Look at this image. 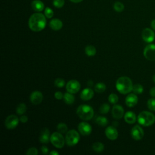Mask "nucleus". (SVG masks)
I'll list each match as a JSON object with an SVG mask.
<instances>
[{"instance_id": "1", "label": "nucleus", "mask_w": 155, "mask_h": 155, "mask_svg": "<svg viewBox=\"0 0 155 155\" xmlns=\"http://www.w3.org/2000/svg\"><path fill=\"white\" fill-rule=\"evenodd\" d=\"M47 24L45 16L39 12L33 13L28 19V27L33 31H40L44 29Z\"/></svg>"}, {"instance_id": "2", "label": "nucleus", "mask_w": 155, "mask_h": 155, "mask_svg": "<svg viewBox=\"0 0 155 155\" xmlns=\"http://www.w3.org/2000/svg\"><path fill=\"white\" fill-rule=\"evenodd\" d=\"M133 87L132 81L127 76H121L119 78L116 82L117 90L123 94H126L131 92L133 90Z\"/></svg>"}, {"instance_id": "3", "label": "nucleus", "mask_w": 155, "mask_h": 155, "mask_svg": "<svg viewBox=\"0 0 155 155\" xmlns=\"http://www.w3.org/2000/svg\"><path fill=\"white\" fill-rule=\"evenodd\" d=\"M76 114L82 120H89L91 119L94 116V110L90 105L82 104L78 107Z\"/></svg>"}, {"instance_id": "4", "label": "nucleus", "mask_w": 155, "mask_h": 155, "mask_svg": "<svg viewBox=\"0 0 155 155\" xmlns=\"http://www.w3.org/2000/svg\"><path fill=\"white\" fill-rule=\"evenodd\" d=\"M137 119L140 125L144 127H149L154 123L155 116L150 111H143L139 114Z\"/></svg>"}, {"instance_id": "5", "label": "nucleus", "mask_w": 155, "mask_h": 155, "mask_svg": "<svg viewBox=\"0 0 155 155\" xmlns=\"http://www.w3.org/2000/svg\"><path fill=\"white\" fill-rule=\"evenodd\" d=\"M65 143L70 147L76 145L80 140L79 133L76 130H70L68 131L65 136Z\"/></svg>"}, {"instance_id": "6", "label": "nucleus", "mask_w": 155, "mask_h": 155, "mask_svg": "<svg viewBox=\"0 0 155 155\" xmlns=\"http://www.w3.org/2000/svg\"><path fill=\"white\" fill-rule=\"evenodd\" d=\"M50 142L56 148H62L64 146V144L65 143V139H64L62 133L57 131L54 132L51 134Z\"/></svg>"}, {"instance_id": "7", "label": "nucleus", "mask_w": 155, "mask_h": 155, "mask_svg": "<svg viewBox=\"0 0 155 155\" xmlns=\"http://www.w3.org/2000/svg\"><path fill=\"white\" fill-rule=\"evenodd\" d=\"M19 119L15 114H10L7 117V118L5 120V127L8 130H12L15 128L19 122Z\"/></svg>"}, {"instance_id": "8", "label": "nucleus", "mask_w": 155, "mask_h": 155, "mask_svg": "<svg viewBox=\"0 0 155 155\" xmlns=\"http://www.w3.org/2000/svg\"><path fill=\"white\" fill-rule=\"evenodd\" d=\"M81 88V84L79 81L75 79L69 81L66 84V90L68 92L75 94L79 91Z\"/></svg>"}, {"instance_id": "9", "label": "nucleus", "mask_w": 155, "mask_h": 155, "mask_svg": "<svg viewBox=\"0 0 155 155\" xmlns=\"http://www.w3.org/2000/svg\"><path fill=\"white\" fill-rule=\"evenodd\" d=\"M143 55L145 58L150 61H155V45L148 44L143 50Z\"/></svg>"}, {"instance_id": "10", "label": "nucleus", "mask_w": 155, "mask_h": 155, "mask_svg": "<svg viewBox=\"0 0 155 155\" xmlns=\"http://www.w3.org/2000/svg\"><path fill=\"white\" fill-rule=\"evenodd\" d=\"M131 135L132 138L135 140H139L143 138L144 132L140 125H136L131 128Z\"/></svg>"}, {"instance_id": "11", "label": "nucleus", "mask_w": 155, "mask_h": 155, "mask_svg": "<svg viewBox=\"0 0 155 155\" xmlns=\"http://www.w3.org/2000/svg\"><path fill=\"white\" fill-rule=\"evenodd\" d=\"M142 39L147 42L150 43L153 42L155 38V34L153 30L150 28H145L142 30Z\"/></svg>"}, {"instance_id": "12", "label": "nucleus", "mask_w": 155, "mask_h": 155, "mask_svg": "<svg viewBox=\"0 0 155 155\" xmlns=\"http://www.w3.org/2000/svg\"><path fill=\"white\" fill-rule=\"evenodd\" d=\"M79 132L82 136H88L91 134L92 131V127L88 122H81L78 126Z\"/></svg>"}, {"instance_id": "13", "label": "nucleus", "mask_w": 155, "mask_h": 155, "mask_svg": "<svg viewBox=\"0 0 155 155\" xmlns=\"http://www.w3.org/2000/svg\"><path fill=\"white\" fill-rule=\"evenodd\" d=\"M105 134L106 137L111 140H116L118 137V132L114 126H108L105 128Z\"/></svg>"}, {"instance_id": "14", "label": "nucleus", "mask_w": 155, "mask_h": 155, "mask_svg": "<svg viewBox=\"0 0 155 155\" xmlns=\"http://www.w3.org/2000/svg\"><path fill=\"white\" fill-rule=\"evenodd\" d=\"M30 100L33 104L38 105L43 100V94L40 91H34L30 94Z\"/></svg>"}, {"instance_id": "15", "label": "nucleus", "mask_w": 155, "mask_h": 155, "mask_svg": "<svg viewBox=\"0 0 155 155\" xmlns=\"http://www.w3.org/2000/svg\"><path fill=\"white\" fill-rule=\"evenodd\" d=\"M112 116L114 119H120L124 116V110L120 105H114L112 108Z\"/></svg>"}, {"instance_id": "16", "label": "nucleus", "mask_w": 155, "mask_h": 155, "mask_svg": "<svg viewBox=\"0 0 155 155\" xmlns=\"http://www.w3.org/2000/svg\"><path fill=\"white\" fill-rule=\"evenodd\" d=\"M138 102L137 96L134 93L129 94L125 98V104L128 107H134Z\"/></svg>"}, {"instance_id": "17", "label": "nucleus", "mask_w": 155, "mask_h": 155, "mask_svg": "<svg viewBox=\"0 0 155 155\" xmlns=\"http://www.w3.org/2000/svg\"><path fill=\"white\" fill-rule=\"evenodd\" d=\"M50 136L49 130L47 128H44L42 130L39 139L40 142L42 143H47L50 141Z\"/></svg>"}, {"instance_id": "18", "label": "nucleus", "mask_w": 155, "mask_h": 155, "mask_svg": "<svg viewBox=\"0 0 155 155\" xmlns=\"http://www.w3.org/2000/svg\"><path fill=\"white\" fill-rule=\"evenodd\" d=\"M94 96V92L90 88H84L81 93L80 97L83 101H89L93 98Z\"/></svg>"}, {"instance_id": "19", "label": "nucleus", "mask_w": 155, "mask_h": 155, "mask_svg": "<svg viewBox=\"0 0 155 155\" xmlns=\"http://www.w3.org/2000/svg\"><path fill=\"white\" fill-rule=\"evenodd\" d=\"M49 26L52 30L58 31L62 28V27L63 26V24H62V22L60 19L54 18V19H51L50 21Z\"/></svg>"}, {"instance_id": "20", "label": "nucleus", "mask_w": 155, "mask_h": 155, "mask_svg": "<svg viewBox=\"0 0 155 155\" xmlns=\"http://www.w3.org/2000/svg\"><path fill=\"white\" fill-rule=\"evenodd\" d=\"M124 117L125 121L129 124H133L136 121V116L135 113L131 111L126 112L124 114Z\"/></svg>"}, {"instance_id": "21", "label": "nucleus", "mask_w": 155, "mask_h": 155, "mask_svg": "<svg viewBox=\"0 0 155 155\" xmlns=\"http://www.w3.org/2000/svg\"><path fill=\"white\" fill-rule=\"evenodd\" d=\"M31 7L33 10L37 12H42L44 8V3L40 0H34L31 2Z\"/></svg>"}, {"instance_id": "22", "label": "nucleus", "mask_w": 155, "mask_h": 155, "mask_svg": "<svg viewBox=\"0 0 155 155\" xmlns=\"http://www.w3.org/2000/svg\"><path fill=\"white\" fill-rule=\"evenodd\" d=\"M63 99H64V102L68 105L73 104L74 102V101H75V97L73 95V94L70 93L68 91L64 94Z\"/></svg>"}, {"instance_id": "23", "label": "nucleus", "mask_w": 155, "mask_h": 155, "mask_svg": "<svg viewBox=\"0 0 155 155\" xmlns=\"http://www.w3.org/2000/svg\"><path fill=\"white\" fill-rule=\"evenodd\" d=\"M85 53L88 56H93L96 53V49L93 45H87L85 47Z\"/></svg>"}, {"instance_id": "24", "label": "nucleus", "mask_w": 155, "mask_h": 155, "mask_svg": "<svg viewBox=\"0 0 155 155\" xmlns=\"http://www.w3.org/2000/svg\"><path fill=\"white\" fill-rule=\"evenodd\" d=\"M93 150L96 153H101L104 150V145L99 142H94L92 145Z\"/></svg>"}, {"instance_id": "25", "label": "nucleus", "mask_w": 155, "mask_h": 155, "mask_svg": "<svg viewBox=\"0 0 155 155\" xmlns=\"http://www.w3.org/2000/svg\"><path fill=\"white\" fill-rule=\"evenodd\" d=\"M96 122L101 127H105L106 126L108 123V119L104 117V116H98L96 119Z\"/></svg>"}, {"instance_id": "26", "label": "nucleus", "mask_w": 155, "mask_h": 155, "mask_svg": "<svg viewBox=\"0 0 155 155\" xmlns=\"http://www.w3.org/2000/svg\"><path fill=\"white\" fill-rule=\"evenodd\" d=\"M105 90H106V85L103 82H99L94 85V90L97 93H103L105 91Z\"/></svg>"}, {"instance_id": "27", "label": "nucleus", "mask_w": 155, "mask_h": 155, "mask_svg": "<svg viewBox=\"0 0 155 155\" xmlns=\"http://www.w3.org/2000/svg\"><path fill=\"white\" fill-rule=\"evenodd\" d=\"M27 110V107L26 105L24 103L19 104L17 107H16V113L19 115H22L24 113H25Z\"/></svg>"}, {"instance_id": "28", "label": "nucleus", "mask_w": 155, "mask_h": 155, "mask_svg": "<svg viewBox=\"0 0 155 155\" xmlns=\"http://www.w3.org/2000/svg\"><path fill=\"white\" fill-rule=\"evenodd\" d=\"M132 91L135 94H141L143 91V86L139 84H136L133 85Z\"/></svg>"}, {"instance_id": "29", "label": "nucleus", "mask_w": 155, "mask_h": 155, "mask_svg": "<svg viewBox=\"0 0 155 155\" xmlns=\"http://www.w3.org/2000/svg\"><path fill=\"white\" fill-rule=\"evenodd\" d=\"M58 131H59L61 133H65L67 131H68V127L67 125L64 123H59L58 124L56 127Z\"/></svg>"}, {"instance_id": "30", "label": "nucleus", "mask_w": 155, "mask_h": 155, "mask_svg": "<svg viewBox=\"0 0 155 155\" xmlns=\"http://www.w3.org/2000/svg\"><path fill=\"white\" fill-rule=\"evenodd\" d=\"M110 110V106L108 104H107V103H104L103 104L101 107H100V108H99V111L101 114H107L109 112Z\"/></svg>"}, {"instance_id": "31", "label": "nucleus", "mask_w": 155, "mask_h": 155, "mask_svg": "<svg viewBox=\"0 0 155 155\" xmlns=\"http://www.w3.org/2000/svg\"><path fill=\"white\" fill-rule=\"evenodd\" d=\"M113 7H114V9L116 12H121L124 9V5L121 2L117 1L114 4Z\"/></svg>"}, {"instance_id": "32", "label": "nucleus", "mask_w": 155, "mask_h": 155, "mask_svg": "<svg viewBox=\"0 0 155 155\" xmlns=\"http://www.w3.org/2000/svg\"><path fill=\"white\" fill-rule=\"evenodd\" d=\"M147 107L151 111H155V98L152 97L147 101Z\"/></svg>"}, {"instance_id": "33", "label": "nucleus", "mask_w": 155, "mask_h": 155, "mask_svg": "<svg viewBox=\"0 0 155 155\" xmlns=\"http://www.w3.org/2000/svg\"><path fill=\"white\" fill-rule=\"evenodd\" d=\"M108 101L113 104H115L118 102L119 100V97L117 96V95L115 93H111L109 96H108Z\"/></svg>"}, {"instance_id": "34", "label": "nucleus", "mask_w": 155, "mask_h": 155, "mask_svg": "<svg viewBox=\"0 0 155 155\" xmlns=\"http://www.w3.org/2000/svg\"><path fill=\"white\" fill-rule=\"evenodd\" d=\"M54 84L56 87H57L58 88H62L65 85V82L64 79H63L62 78H58L55 79Z\"/></svg>"}, {"instance_id": "35", "label": "nucleus", "mask_w": 155, "mask_h": 155, "mask_svg": "<svg viewBox=\"0 0 155 155\" xmlns=\"http://www.w3.org/2000/svg\"><path fill=\"white\" fill-rule=\"evenodd\" d=\"M53 10L50 7H46L44 10V15L47 18H51L53 16Z\"/></svg>"}, {"instance_id": "36", "label": "nucleus", "mask_w": 155, "mask_h": 155, "mask_svg": "<svg viewBox=\"0 0 155 155\" xmlns=\"http://www.w3.org/2000/svg\"><path fill=\"white\" fill-rule=\"evenodd\" d=\"M65 1L64 0H53V5L58 8L62 7L64 5Z\"/></svg>"}, {"instance_id": "37", "label": "nucleus", "mask_w": 155, "mask_h": 155, "mask_svg": "<svg viewBox=\"0 0 155 155\" xmlns=\"http://www.w3.org/2000/svg\"><path fill=\"white\" fill-rule=\"evenodd\" d=\"M38 151L35 147H31L28 148L26 151V154L27 155H37Z\"/></svg>"}, {"instance_id": "38", "label": "nucleus", "mask_w": 155, "mask_h": 155, "mask_svg": "<svg viewBox=\"0 0 155 155\" xmlns=\"http://www.w3.org/2000/svg\"><path fill=\"white\" fill-rule=\"evenodd\" d=\"M54 97L58 100H61L64 97V94L61 91H56L54 93Z\"/></svg>"}, {"instance_id": "39", "label": "nucleus", "mask_w": 155, "mask_h": 155, "mask_svg": "<svg viewBox=\"0 0 155 155\" xmlns=\"http://www.w3.org/2000/svg\"><path fill=\"white\" fill-rule=\"evenodd\" d=\"M41 152L43 154H47L48 153V148L45 146V145H43L41 147Z\"/></svg>"}, {"instance_id": "40", "label": "nucleus", "mask_w": 155, "mask_h": 155, "mask_svg": "<svg viewBox=\"0 0 155 155\" xmlns=\"http://www.w3.org/2000/svg\"><path fill=\"white\" fill-rule=\"evenodd\" d=\"M19 120L22 123H26L28 121V117L25 115H22L20 117Z\"/></svg>"}, {"instance_id": "41", "label": "nucleus", "mask_w": 155, "mask_h": 155, "mask_svg": "<svg viewBox=\"0 0 155 155\" xmlns=\"http://www.w3.org/2000/svg\"><path fill=\"white\" fill-rule=\"evenodd\" d=\"M150 94L151 97H155V87H152L150 90Z\"/></svg>"}, {"instance_id": "42", "label": "nucleus", "mask_w": 155, "mask_h": 155, "mask_svg": "<svg viewBox=\"0 0 155 155\" xmlns=\"http://www.w3.org/2000/svg\"><path fill=\"white\" fill-rule=\"evenodd\" d=\"M151 27L153 28V30H154L155 31V19L151 21Z\"/></svg>"}, {"instance_id": "43", "label": "nucleus", "mask_w": 155, "mask_h": 155, "mask_svg": "<svg viewBox=\"0 0 155 155\" xmlns=\"http://www.w3.org/2000/svg\"><path fill=\"white\" fill-rule=\"evenodd\" d=\"M49 154L50 155H58L59 153L57 151H56V150H52L50 152Z\"/></svg>"}, {"instance_id": "44", "label": "nucleus", "mask_w": 155, "mask_h": 155, "mask_svg": "<svg viewBox=\"0 0 155 155\" xmlns=\"http://www.w3.org/2000/svg\"><path fill=\"white\" fill-rule=\"evenodd\" d=\"M82 1L83 0H70V1H71L73 3H79Z\"/></svg>"}, {"instance_id": "45", "label": "nucleus", "mask_w": 155, "mask_h": 155, "mask_svg": "<svg viewBox=\"0 0 155 155\" xmlns=\"http://www.w3.org/2000/svg\"><path fill=\"white\" fill-rule=\"evenodd\" d=\"M93 81H88V85L90 87H91V86L93 85Z\"/></svg>"}, {"instance_id": "46", "label": "nucleus", "mask_w": 155, "mask_h": 155, "mask_svg": "<svg viewBox=\"0 0 155 155\" xmlns=\"http://www.w3.org/2000/svg\"><path fill=\"white\" fill-rule=\"evenodd\" d=\"M152 79H153V82L155 83V74H154V75L153 76V78H152Z\"/></svg>"}]
</instances>
